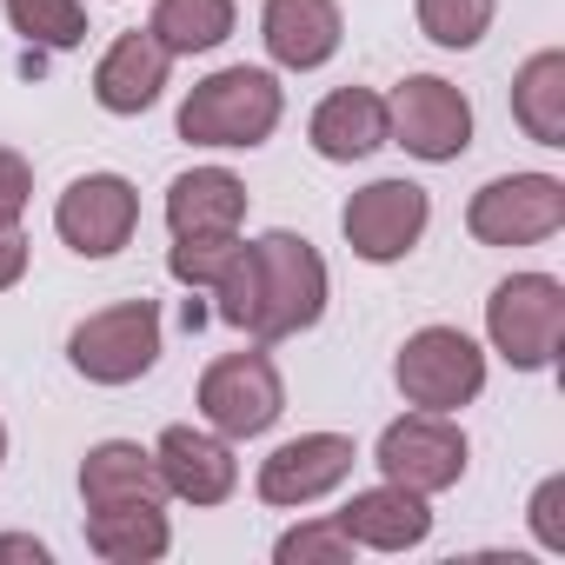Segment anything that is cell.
Here are the masks:
<instances>
[{
    "label": "cell",
    "mask_w": 565,
    "mask_h": 565,
    "mask_svg": "<svg viewBox=\"0 0 565 565\" xmlns=\"http://www.w3.org/2000/svg\"><path fill=\"white\" fill-rule=\"evenodd\" d=\"M279 114H287V94L266 67H220L206 74L186 100H180V140L193 147H259Z\"/></svg>",
    "instance_id": "cell-1"
},
{
    "label": "cell",
    "mask_w": 565,
    "mask_h": 565,
    "mask_svg": "<svg viewBox=\"0 0 565 565\" xmlns=\"http://www.w3.org/2000/svg\"><path fill=\"white\" fill-rule=\"evenodd\" d=\"M253 259H259V307H253V340L259 347H279L307 333L320 313H327V259L313 239L300 233H266L253 239Z\"/></svg>",
    "instance_id": "cell-2"
},
{
    "label": "cell",
    "mask_w": 565,
    "mask_h": 565,
    "mask_svg": "<svg viewBox=\"0 0 565 565\" xmlns=\"http://www.w3.org/2000/svg\"><path fill=\"white\" fill-rule=\"evenodd\" d=\"M486 333H492V353H505L519 373H545L565 340V287L552 273L499 279L486 300Z\"/></svg>",
    "instance_id": "cell-3"
},
{
    "label": "cell",
    "mask_w": 565,
    "mask_h": 565,
    "mask_svg": "<svg viewBox=\"0 0 565 565\" xmlns=\"http://www.w3.org/2000/svg\"><path fill=\"white\" fill-rule=\"evenodd\" d=\"M67 360L94 386H134L160 360V307L153 300H120V307L81 320L74 340H67Z\"/></svg>",
    "instance_id": "cell-4"
},
{
    "label": "cell",
    "mask_w": 565,
    "mask_h": 565,
    "mask_svg": "<svg viewBox=\"0 0 565 565\" xmlns=\"http://www.w3.org/2000/svg\"><path fill=\"white\" fill-rule=\"evenodd\" d=\"M393 380L399 393L419 406V413H459L479 399L486 386V353L459 333V327H419L399 360H393Z\"/></svg>",
    "instance_id": "cell-5"
},
{
    "label": "cell",
    "mask_w": 565,
    "mask_h": 565,
    "mask_svg": "<svg viewBox=\"0 0 565 565\" xmlns=\"http://www.w3.org/2000/svg\"><path fill=\"white\" fill-rule=\"evenodd\" d=\"M386 140L393 147H406L413 160H459L466 147H472V107H466V94L452 87V81H439V74H413V81H399L393 87V100H386Z\"/></svg>",
    "instance_id": "cell-6"
},
{
    "label": "cell",
    "mask_w": 565,
    "mask_h": 565,
    "mask_svg": "<svg viewBox=\"0 0 565 565\" xmlns=\"http://www.w3.org/2000/svg\"><path fill=\"white\" fill-rule=\"evenodd\" d=\"M565 226V180L552 173H505L472 193L466 233L479 246H539Z\"/></svg>",
    "instance_id": "cell-7"
},
{
    "label": "cell",
    "mask_w": 565,
    "mask_h": 565,
    "mask_svg": "<svg viewBox=\"0 0 565 565\" xmlns=\"http://www.w3.org/2000/svg\"><path fill=\"white\" fill-rule=\"evenodd\" d=\"M200 413L220 439H259L287 413V386L266 353H226L200 373Z\"/></svg>",
    "instance_id": "cell-8"
},
{
    "label": "cell",
    "mask_w": 565,
    "mask_h": 565,
    "mask_svg": "<svg viewBox=\"0 0 565 565\" xmlns=\"http://www.w3.org/2000/svg\"><path fill=\"white\" fill-rule=\"evenodd\" d=\"M373 459H380V472L393 486L433 499V492H446V486L466 479V433L446 413H406V419H393L380 433V452Z\"/></svg>",
    "instance_id": "cell-9"
},
{
    "label": "cell",
    "mask_w": 565,
    "mask_h": 565,
    "mask_svg": "<svg viewBox=\"0 0 565 565\" xmlns=\"http://www.w3.org/2000/svg\"><path fill=\"white\" fill-rule=\"evenodd\" d=\"M426 220H433L426 186H413V180H373V186H360V193L347 200L340 233H347V246H353L360 259L393 266V259H406V253L419 246Z\"/></svg>",
    "instance_id": "cell-10"
},
{
    "label": "cell",
    "mask_w": 565,
    "mask_h": 565,
    "mask_svg": "<svg viewBox=\"0 0 565 565\" xmlns=\"http://www.w3.org/2000/svg\"><path fill=\"white\" fill-rule=\"evenodd\" d=\"M134 226H140V193H134V180H120V173H87V180H74V186L61 193V206H54V233H61L81 259L120 253V246L134 239Z\"/></svg>",
    "instance_id": "cell-11"
},
{
    "label": "cell",
    "mask_w": 565,
    "mask_h": 565,
    "mask_svg": "<svg viewBox=\"0 0 565 565\" xmlns=\"http://www.w3.org/2000/svg\"><path fill=\"white\" fill-rule=\"evenodd\" d=\"M353 439L347 433H300L287 446H273L259 459V499L266 505H307V499H327L333 486H347L353 472Z\"/></svg>",
    "instance_id": "cell-12"
},
{
    "label": "cell",
    "mask_w": 565,
    "mask_h": 565,
    "mask_svg": "<svg viewBox=\"0 0 565 565\" xmlns=\"http://www.w3.org/2000/svg\"><path fill=\"white\" fill-rule=\"evenodd\" d=\"M153 466H160V486L186 505H220L239 486L233 446L220 433H200V426H167L160 446H153Z\"/></svg>",
    "instance_id": "cell-13"
},
{
    "label": "cell",
    "mask_w": 565,
    "mask_h": 565,
    "mask_svg": "<svg viewBox=\"0 0 565 565\" xmlns=\"http://www.w3.org/2000/svg\"><path fill=\"white\" fill-rule=\"evenodd\" d=\"M340 8L333 0H266V14H259V41L279 67H294V74H313L340 54Z\"/></svg>",
    "instance_id": "cell-14"
},
{
    "label": "cell",
    "mask_w": 565,
    "mask_h": 565,
    "mask_svg": "<svg viewBox=\"0 0 565 565\" xmlns=\"http://www.w3.org/2000/svg\"><path fill=\"white\" fill-rule=\"evenodd\" d=\"M307 140H313L320 160L353 167V160H366V153L386 147V100H380L373 87H340V94H327V100L313 107Z\"/></svg>",
    "instance_id": "cell-15"
},
{
    "label": "cell",
    "mask_w": 565,
    "mask_h": 565,
    "mask_svg": "<svg viewBox=\"0 0 565 565\" xmlns=\"http://www.w3.org/2000/svg\"><path fill=\"white\" fill-rule=\"evenodd\" d=\"M246 220V180L226 167H193L167 186V226L173 239H206V233H239Z\"/></svg>",
    "instance_id": "cell-16"
},
{
    "label": "cell",
    "mask_w": 565,
    "mask_h": 565,
    "mask_svg": "<svg viewBox=\"0 0 565 565\" xmlns=\"http://www.w3.org/2000/svg\"><path fill=\"white\" fill-rule=\"evenodd\" d=\"M167 67H173V54L153 34H120L94 67V100L107 114H147L167 87Z\"/></svg>",
    "instance_id": "cell-17"
},
{
    "label": "cell",
    "mask_w": 565,
    "mask_h": 565,
    "mask_svg": "<svg viewBox=\"0 0 565 565\" xmlns=\"http://www.w3.org/2000/svg\"><path fill=\"white\" fill-rule=\"evenodd\" d=\"M340 525H347V539L353 545H373V552H406V545H419L426 532H433V512H426V499L419 492H406V486H373V492H353L347 499V512H333Z\"/></svg>",
    "instance_id": "cell-18"
},
{
    "label": "cell",
    "mask_w": 565,
    "mask_h": 565,
    "mask_svg": "<svg viewBox=\"0 0 565 565\" xmlns=\"http://www.w3.org/2000/svg\"><path fill=\"white\" fill-rule=\"evenodd\" d=\"M87 545L114 565H153L173 545V525L160 499H127V505H87Z\"/></svg>",
    "instance_id": "cell-19"
},
{
    "label": "cell",
    "mask_w": 565,
    "mask_h": 565,
    "mask_svg": "<svg viewBox=\"0 0 565 565\" xmlns=\"http://www.w3.org/2000/svg\"><path fill=\"white\" fill-rule=\"evenodd\" d=\"M81 499L87 505H127V499H167L160 486V466L147 446L134 439H100L87 459H81Z\"/></svg>",
    "instance_id": "cell-20"
},
{
    "label": "cell",
    "mask_w": 565,
    "mask_h": 565,
    "mask_svg": "<svg viewBox=\"0 0 565 565\" xmlns=\"http://www.w3.org/2000/svg\"><path fill=\"white\" fill-rule=\"evenodd\" d=\"M512 120L539 140V147H565V54L545 47L519 67L512 81Z\"/></svg>",
    "instance_id": "cell-21"
},
{
    "label": "cell",
    "mask_w": 565,
    "mask_h": 565,
    "mask_svg": "<svg viewBox=\"0 0 565 565\" xmlns=\"http://www.w3.org/2000/svg\"><path fill=\"white\" fill-rule=\"evenodd\" d=\"M147 34L167 54H213L233 34V0H153Z\"/></svg>",
    "instance_id": "cell-22"
},
{
    "label": "cell",
    "mask_w": 565,
    "mask_h": 565,
    "mask_svg": "<svg viewBox=\"0 0 565 565\" xmlns=\"http://www.w3.org/2000/svg\"><path fill=\"white\" fill-rule=\"evenodd\" d=\"M14 34H28L34 47H81L87 41V8L81 0H8Z\"/></svg>",
    "instance_id": "cell-23"
},
{
    "label": "cell",
    "mask_w": 565,
    "mask_h": 565,
    "mask_svg": "<svg viewBox=\"0 0 565 565\" xmlns=\"http://www.w3.org/2000/svg\"><path fill=\"white\" fill-rule=\"evenodd\" d=\"M419 28L439 47H479L492 28V0H419Z\"/></svg>",
    "instance_id": "cell-24"
},
{
    "label": "cell",
    "mask_w": 565,
    "mask_h": 565,
    "mask_svg": "<svg viewBox=\"0 0 565 565\" xmlns=\"http://www.w3.org/2000/svg\"><path fill=\"white\" fill-rule=\"evenodd\" d=\"M206 294L220 300L213 313H220L226 327H239V333L253 327V307H259V259H253V246H239V253L226 259V273L213 279V287H206Z\"/></svg>",
    "instance_id": "cell-25"
},
{
    "label": "cell",
    "mask_w": 565,
    "mask_h": 565,
    "mask_svg": "<svg viewBox=\"0 0 565 565\" xmlns=\"http://www.w3.org/2000/svg\"><path fill=\"white\" fill-rule=\"evenodd\" d=\"M239 253V233H206V239H173L167 253V273L180 279V287H213V279L226 273V259Z\"/></svg>",
    "instance_id": "cell-26"
},
{
    "label": "cell",
    "mask_w": 565,
    "mask_h": 565,
    "mask_svg": "<svg viewBox=\"0 0 565 565\" xmlns=\"http://www.w3.org/2000/svg\"><path fill=\"white\" fill-rule=\"evenodd\" d=\"M347 558H353V539L340 519H313L279 539V565H347Z\"/></svg>",
    "instance_id": "cell-27"
},
{
    "label": "cell",
    "mask_w": 565,
    "mask_h": 565,
    "mask_svg": "<svg viewBox=\"0 0 565 565\" xmlns=\"http://www.w3.org/2000/svg\"><path fill=\"white\" fill-rule=\"evenodd\" d=\"M532 532L545 552H565V479H545L532 492Z\"/></svg>",
    "instance_id": "cell-28"
},
{
    "label": "cell",
    "mask_w": 565,
    "mask_h": 565,
    "mask_svg": "<svg viewBox=\"0 0 565 565\" xmlns=\"http://www.w3.org/2000/svg\"><path fill=\"white\" fill-rule=\"evenodd\" d=\"M28 200H34V167H28L21 153L0 147V226L21 220V206H28Z\"/></svg>",
    "instance_id": "cell-29"
},
{
    "label": "cell",
    "mask_w": 565,
    "mask_h": 565,
    "mask_svg": "<svg viewBox=\"0 0 565 565\" xmlns=\"http://www.w3.org/2000/svg\"><path fill=\"white\" fill-rule=\"evenodd\" d=\"M21 273H28V233H21V220H8L0 226V294L21 287Z\"/></svg>",
    "instance_id": "cell-30"
},
{
    "label": "cell",
    "mask_w": 565,
    "mask_h": 565,
    "mask_svg": "<svg viewBox=\"0 0 565 565\" xmlns=\"http://www.w3.org/2000/svg\"><path fill=\"white\" fill-rule=\"evenodd\" d=\"M0 558H34V565H47V545L41 539H0Z\"/></svg>",
    "instance_id": "cell-31"
},
{
    "label": "cell",
    "mask_w": 565,
    "mask_h": 565,
    "mask_svg": "<svg viewBox=\"0 0 565 565\" xmlns=\"http://www.w3.org/2000/svg\"><path fill=\"white\" fill-rule=\"evenodd\" d=\"M0 459H8V426H0Z\"/></svg>",
    "instance_id": "cell-32"
}]
</instances>
